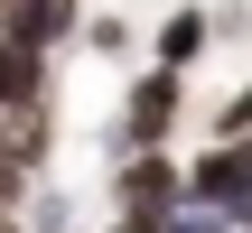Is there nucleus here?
<instances>
[{"label": "nucleus", "instance_id": "nucleus-1", "mask_svg": "<svg viewBox=\"0 0 252 233\" xmlns=\"http://www.w3.org/2000/svg\"><path fill=\"white\" fill-rule=\"evenodd\" d=\"M168 121H178V65H159V75L131 84V103H122V140H131V149H159Z\"/></svg>", "mask_w": 252, "mask_h": 233}, {"label": "nucleus", "instance_id": "nucleus-2", "mask_svg": "<svg viewBox=\"0 0 252 233\" xmlns=\"http://www.w3.org/2000/svg\"><path fill=\"white\" fill-rule=\"evenodd\" d=\"M178 205H187V177H178L159 149L122 168V215H178Z\"/></svg>", "mask_w": 252, "mask_h": 233}, {"label": "nucleus", "instance_id": "nucleus-3", "mask_svg": "<svg viewBox=\"0 0 252 233\" xmlns=\"http://www.w3.org/2000/svg\"><path fill=\"white\" fill-rule=\"evenodd\" d=\"M196 56H206V9H178V19L159 28V65H178V75H187Z\"/></svg>", "mask_w": 252, "mask_h": 233}, {"label": "nucleus", "instance_id": "nucleus-4", "mask_svg": "<svg viewBox=\"0 0 252 233\" xmlns=\"http://www.w3.org/2000/svg\"><path fill=\"white\" fill-rule=\"evenodd\" d=\"M112 233H168V215H122Z\"/></svg>", "mask_w": 252, "mask_h": 233}]
</instances>
